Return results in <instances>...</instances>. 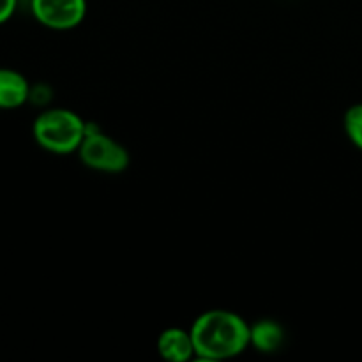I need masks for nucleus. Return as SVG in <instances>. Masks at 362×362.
<instances>
[{"instance_id": "f03ea898", "label": "nucleus", "mask_w": 362, "mask_h": 362, "mask_svg": "<svg viewBox=\"0 0 362 362\" xmlns=\"http://www.w3.org/2000/svg\"><path fill=\"white\" fill-rule=\"evenodd\" d=\"M87 134V122L69 108L42 110L32 124L35 144L55 156L74 154Z\"/></svg>"}, {"instance_id": "7ed1b4c3", "label": "nucleus", "mask_w": 362, "mask_h": 362, "mask_svg": "<svg viewBox=\"0 0 362 362\" xmlns=\"http://www.w3.org/2000/svg\"><path fill=\"white\" fill-rule=\"evenodd\" d=\"M76 154L87 168L101 173H120L131 163L129 151L92 122H87V134Z\"/></svg>"}, {"instance_id": "20e7f679", "label": "nucleus", "mask_w": 362, "mask_h": 362, "mask_svg": "<svg viewBox=\"0 0 362 362\" xmlns=\"http://www.w3.org/2000/svg\"><path fill=\"white\" fill-rule=\"evenodd\" d=\"M32 16L49 30H73L87 16V0H30Z\"/></svg>"}, {"instance_id": "1a4fd4ad", "label": "nucleus", "mask_w": 362, "mask_h": 362, "mask_svg": "<svg viewBox=\"0 0 362 362\" xmlns=\"http://www.w3.org/2000/svg\"><path fill=\"white\" fill-rule=\"evenodd\" d=\"M18 7V0H0V25L7 23L13 18Z\"/></svg>"}, {"instance_id": "6e6552de", "label": "nucleus", "mask_w": 362, "mask_h": 362, "mask_svg": "<svg viewBox=\"0 0 362 362\" xmlns=\"http://www.w3.org/2000/svg\"><path fill=\"white\" fill-rule=\"evenodd\" d=\"M343 127L349 140L362 151V103L352 105L343 117Z\"/></svg>"}, {"instance_id": "39448f33", "label": "nucleus", "mask_w": 362, "mask_h": 362, "mask_svg": "<svg viewBox=\"0 0 362 362\" xmlns=\"http://www.w3.org/2000/svg\"><path fill=\"white\" fill-rule=\"evenodd\" d=\"M158 352L168 362H187L197 357L191 332L180 327H168L159 334Z\"/></svg>"}, {"instance_id": "423d86ee", "label": "nucleus", "mask_w": 362, "mask_h": 362, "mask_svg": "<svg viewBox=\"0 0 362 362\" xmlns=\"http://www.w3.org/2000/svg\"><path fill=\"white\" fill-rule=\"evenodd\" d=\"M30 83L16 69L0 67V110H16L30 99Z\"/></svg>"}, {"instance_id": "0eeeda50", "label": "nucleus", "mask_w": 362, "mask_h": 362, "mask_svg": "<svg viewBox=\"0 0 362 362\" xmlns=\"http://www.w3.org/2000/svg\"><path fill=\"white\" fill-rule=\"evenodd\" d=\"M285 343V329L272 318H260L250 324V346L260 354H274Z\"/></svg>"}, {"instance_id": "f257e3e1", "label": "nucleus", "mask_w": 362, "mask_h": 362, "mask_svg": "<svg viewBox=\"0 0 362 362\" xmlns=\"http://www.w3.org/2000/svg\"><path fill=\"white\" fill-rule=\"evenodd\" d=\"M189 332L200 361L233 359L250 349V324L235 311H205L194 318Z\"/></svg>"}]
</instances>
